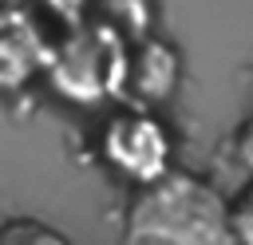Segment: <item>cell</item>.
I'll use <instances>...</instances> for the list:
<instances>
[{
    "instance_id": "cell-1",
    "label": "cell",
    "mask_w": 253,
    "mask_h": 245,
    "mask_svg": "<svg viewBox=\"0 0 253 245\" xmlns=\"http://www.w3.org/2000/svg\"><path fill=\"white\" fill-rule=\"evenodd\" d=\"M119 245H233L225 229V198L206 178L170 170L134 190Z\"/></svg>"
},
{
    "instance_id": "cell-2",
    "label": "cell",
    "mask_w": 253,
    "mask_h": 245,
    "mask_svg": "<svg viewBox=\"0 0 253 245\" xmlns=\"http://www.w3.org/2000/svg\"><path fill=\"white\" fill-rule=\"evenodd\" d=\"M123 71L126 43L95 20L63 32L43 63L47 87L75 107H103L111 99H123Z\"/></svg>"
},
{
    "instance_id": "cell-3",
    "label": "cell",
    "mask_w": 253,
    "mask_h": 245,
    "mask_svg": "<svg viewBox=\"0 0 253 245\" xmlns=\"http://www.w3.org/2000/svg\"><path fill=\"white\" fill-rule=\"evenodd\" d=\"M95 158L130 190H142L174 170V134L146 107H115L95 130Z\"/></svg>"
},
{
    "instance_id": "cell-4",
    "label": "cell",
    "mask_w": 253,
    "mask_h": 245,
    "mask_svg": "<svg viewBox=\"0 0 253 245\" xmlns=\"http://www.w3.org/2000/svg\"><path fill=\"white\" fill-rule=\"evenodd\" d=\"M182 83V55L170 40L146 36L126 47V71H123V99L130 107H162Z\"/></svg>"
},
{
    "instance_id": "cell-5",
    "label": "cell",
    "mask_w": 253,
    "mask_h": 245,
    "mask_svg": "<svg viewBox=\"0 0 253 245\" xmlns=\"http://www.w3.org/2000/svg\"><path fill=\"white\" fill-rule=\"evenodd\" d=\"M47 51L51 43L43 40L40 24L28 12H0V91H20L28 79L43 75Z\"/></svg>"
},
{
    "instance_id": "cell-6",
    "label": "cell",
    "mask_w": 253,
    "mask_h": 245,
    "mask_svg": "<svg viewBox=\"0 0 253 245\" xmlns=\"http://www.w3.org/2000/svg\"><path fill=\"white\" fill-rule=\"evenodd\" d=\"M91 20L115 32L126 47L154 36V0H95Z\"/></svg>"
},
{
    "instance_id": "cell-7",
    "label": "cell",
    "mask_w": 253,
    "mask_h": 245,
    "mask_svg": "<svg viewBox=\"0 0 253 245\" xmlns=\"http://www.w3.org/2000/svg\"><path fill=\"white\" fill-rule=\"evenodd\" d=\"M0 245H71V241L36 217H12L0 225Z\"/></svg>"
},
{
    "instance_id": "cell-8",
    "label": "cell",
    "mask_w": 253,
    "mask_h": 245,
    "mask_svg": "<svg viewBox=\"0 0 253 245\" xmlns=\"http://www.w3.org/2000/svg\"><path fill=\"white\" fill-rule=\"evenodd\" d=\"M225 229L233 245H253V182L225 202Z\"/></svg>"
},
{
    "instance_id": "cell-9",
    "label": "cell",
    "mask_w": 253,
    "mask_h": 245,
    "mask_svg": "<svg viewBox=\"0 0 253 245\" xmlns=\"http://www.w3.org/2000/svg\"><path fill=\"white\" fill-rule=\"evenodd\" d=\"M91 4H95V0H40V8H43L63 32L87 24V20H91Z\"/></svg>"
},
{
    "instance_id": "cell-10",
    "label": "cell",
    "mask_w": 253,
    "mask_h": 245,
    "mask_svg": "<svg viewBox=\"0 0 253 245\" xmlns=\"http://www.w3.org/2000/svg\"><path fill=\"white\" fill-rule=\"evenodd\" d=\"M233 158H237L241 170H249V178H253V119H245V122L237 126V134H233Z\"/></svg>"
}]
</instances>
